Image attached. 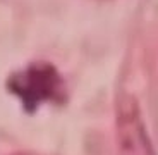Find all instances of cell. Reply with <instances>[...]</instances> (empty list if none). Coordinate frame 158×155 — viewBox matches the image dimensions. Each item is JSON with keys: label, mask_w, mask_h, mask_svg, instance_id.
I'll use <instances>...</instances> for the list:
<instances>
[{"label": "cell", "mask_w": 158, "mask_h": 155, "mask_svg": "<svg viewBox=\"0 0 158 155\" xmlns=\"http://www.w3.org/2000/svg\"><path fill=\"white\" fill-rule=\"evenodd\" d=\"M7 90L21 102L26 112H35L48 102L62 103L65 100L64 80L52 64L35 62L26 69L9 76Z\"/></svg>", "instance_id": "obj_1"}, {"label": "cell", "mask_w": 158, "mask_h": 155, "mask_svg": "<svg viewBox=\"0 0 158 155\" xmlns=\"http://www.w3.org/2000/svg\"><path fill=\"white\" fill-rule=\"evenodd\" d=\"M118 155H155L134 100H124L117 109Z\"/></svg>", "instance_id": "obj_2"}]
</instances>
